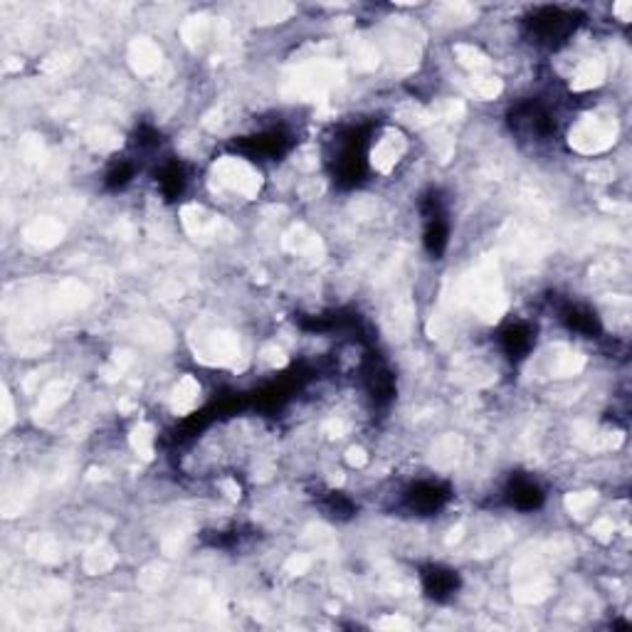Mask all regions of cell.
<instances>
[{"label": "cell", "instance_id": "cell-1", "mask_svg": "<svg viewBox=\"0 0 632 632\" xmlns=\"http://www.w3.org/2000/svg\"><path fill=\"white\" fill-rule=\"evenodd\" d=\"M457 586V578L452 571H445V568H430L428 573H425V588L430 591V595L433 598H445L450 595L452 591H455Z\"/></svg>", "mask_w": 632, "mask_h": 632}, {"label": "cell", "instance_id": "cell-2", "mask_svg": "<svg viewBox=\"0 0 632 632\" xmlns=\"http://www.w3.org/2000/svg\"><path fill=\"white\" fill-rule=\"evenodd\" d=\"M541 489L531 482H519L511 492V502L519 506V509H536L541 504Z\"/></svg>", "mask_w": 632, "mask_h": 632}, {"label": "cell", "instance_id": "cell-3", "mask_svg": "<svg viewBox=\"0 0 632 632\" xmlns=\"http://www.w3.org/2000/svg\"><path fill=\"white\" fill-rule=\"evenodd\" d=\"M526 328H521V326H514V328H509L506 334H504V341H506V348H509L511 353H524L529 348V344L531 341L526 339Z\"/></svg>", "mask_w": 632, "mask_h": 632}, {"label": "cell", "instance_id": "cell-4", "mask_svg": "<svg viewBox=\"0 0 632 632\" xmlns=\"http://www.w3.org/2000/svg\"><path fill=\"white\" fill-rule=\"evenodd\" d=\"M161 186H164V190L168 195L181 193V188H183V170L178 168V166H170V168L164 173V178H161Z\"/></svg>", "mask_w": 632, "mask_h": 632}]
</instances>
